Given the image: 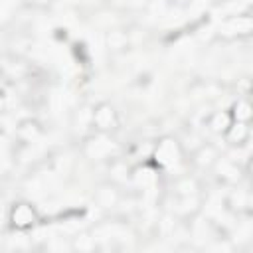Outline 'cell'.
Returning <instances> with one entry per match:
<instances>
[{"label": "cell", "instance_id": "cell-6", "mask_svg": "<svg viewBox=\"0 0 253 253\" xmlns=\"http://www.w3.org/2000/svg\"><path fill=\"white\" fill-rule=\"evenodd\" d=\"M217 160H219V154L211 144H202L194 152V164L200 168H211L213 164H217Z\"/></svg>", "mask_w": 253, "mask_h": 253}, {"label": "cell", "instance_id": "cell-3", "mask_svg": "<svg viewBox=\"0 0 253 253\" xmlns=\"http://www.w3.org/2000/svg\"><path fill=\"white\" fill-rule=\"evenodd\" d=\"M154 158H156V162H158L160 166H164V168L174 166V164L178 162V158H180V146H178V142L172 140V138L160 140L158 146H156V150H154Z\"/></svg>", "mask_w": 253, "mask_h": 253}, {"label": "cell", "instance_id": "cell-10", "mask_svg": "<svg viewBox=\"0 0 253 253\" xmlns=\"http://www.w3.org/2000/svg\"><path fill=\"white\" fill-rule=\"evenodd\" d=\"M176 190H178V194L182 196V198H192L194 194H196V190H198V186H196V182L192 180V178H182V180H178L176 182Z\"/></svg>", "mask_w": 253, "mask_h": 253}, {"label": "cell", "instance_id": "cell-4", "mask_svg": "<svg viewBox=\"0 0 253 253\" xmlns=\"http://www.w3.org/2000/svg\"><path fill=\"white\" fill-rule=\"evenodd\" d=\"M10 221H12V225L14 227H18V229H26V227H30V225H34L36 221H38V213H36V210L30 206V204H16L14 208H12V211H10Z\"/></svg>", "mask_w": 253, "mask_h": 253}, {"label": "cell", "instance_id": "cell-5", "mask_svg": "<svg viewBox=\"0 0 253 253\" xmlns=\"http://www.w3.org/2000/svg\"><path fill=\"white\" fill-rule=\"evenodd\" d=\"M251 123H239V121H233L231 126L227 128V132L223 134L225 140L231 144V146H241L247 142L249 134H251Z\"/></svg>", "mask_w": 253, "mask_h": 253}, {"label": "cell", "instance_id": "cell-8", "mask_svg": "<svg viewBox=\"0 0 253 253\" xmlns=\"http://www.w3.org/2000/svg\"><path fill=\"white\" fill-rule=\"evenodd\" d=\"M233 123V117H231V111H215L210 119H208V126L211 132L215 134H225L227 128L231 126Z\"/></svg>", "mask_w": 253, "mask_h": 253}, {"label": "cell", "instance_id": "cell-1", "mask_svg": "<svg viewBox=\"0 0 253 253\" xmlns=\"http://www.w3.org/2000/svg\"><path fill=\"white\" fill-rule=\"evenodd\" d=\"M219 34L225 38H245L253 34V16L241 14V16H231L219 26Z\"/></svg>", "mask_w": 253, "mask_h": 253}, {"label": "cell", "instance_id": "cell-14", "mask_svg": "<svg viewBox=\"0 0 253 253\" xmlns=\"http://www.w3.org/2000/svg\"><path fill=\"white\" fill-rule=\"evenodd\" d=\"M247 172H249V176L253 178V156H251V160H249V164H247Z\"/></svg>", "mask_w": 253, "mask_h": 253}, {"label": "cell", "instance_id": "cell-2", "mask_svg": "<svg viewBox=\"0 0 253 253\" xmlns=\"http://www.w3.org/2000/svg\"><path fill=\"white\" fill-rule=\"evenodd\" d=\"M91 121H93L95 128H97L99 132H103V134H107V132H111V130H115V128L119 126L117 111H115L109 103H101V105H97L95 111H93Z\"/></svg>", "mask_w": 253, "mask_h": 253}, {"label": "cell", "instance_id": "cell-12", "mask_svg": "<svg viewBox=\"0 0 253 253\" xmlns=\"http://www.w3.org/2000/svg\"><path fill=\"white\" fill-rule=\"evenodd\" d=\"M38 125L36 123H24L20 128H18V134L22 136V138H26V140H30V138H34L36 134H38Z\"/></svg>", "mask_w": 253, "mask_h": 253}, {"label": "cell", "instance_id": "cell-9", "mask_svg": "<svg viewBox=\"0 0 253 253\" xmlns=\"http://www.w3.org/2000/svg\"><path fill=\"white\" fill-rule=\"evenodd\" d=\"M97 204L101 208H113L117 202H119V192L113 188V186H101L97 190V196H95Z\"/></svg>", "mask_w": 253, "mask_h": 253}, {"label": "cell", "instance_id": "cell-13", "mask_svg": "<svg viewBox=\"0 0 253 253\" xmlns=\"http://www.w3.org/2000/svg\"><path fill=\"white\" fill-rule=\"evenodd\" d=\"M32 6H45V4H49L51 0H28Z\"/></svg>", "mask_w": 253, "mask_h": 253}, {"label": "cell", "instance_id": "cell-11", "mask_svg": "<svg viewBox=\"0 0 253 253\" xmlns=\"http://www.w3.org/2000/svg\"><path fill=\"white\" fill-rule=\"evenodd\" d=\"M107 42H109V45H111V47L121 49V47H125V45H126V34H123V32L115 30V32H111V34H109Z\"/></svg>", "mask_w": 253, "mask_h": 253}, {"label": "cell", "instance_id": "cell-7", "mask_svg": "<svg viewBox=\"0 0 253 253\" xmlns=\"http://www.w3.org/2000/svg\"><path fill=\"white\" fill-rule=\"evenodd\" d=\"M233 121L239 123H251L253 121V101L249 97H239L231 107Z\"/></svg>", "mask_w": 253, "mask_h": 253}]
</instances>
